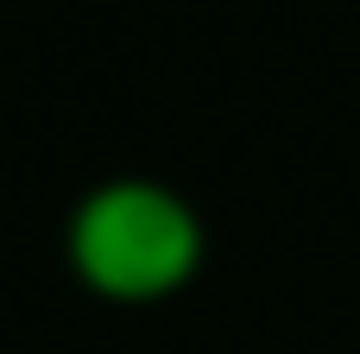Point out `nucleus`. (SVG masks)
<instances>
[{"instance_id":"nucleus-1","label":"nucleus","mask_w":360,"mask_h":354,"mask_svg":"<svg viewBox=\"0 0 360 354\" xmlns=\"http://www.w3.org/2000/svg\"><path fill=\"white\" fill-rule=\"evenodd\" d=\"M209 253L196 203L158 177H108L76 196L63 222V260L82 291L108 304H165L177 298Z\"/></svg>"}]
</instances>
